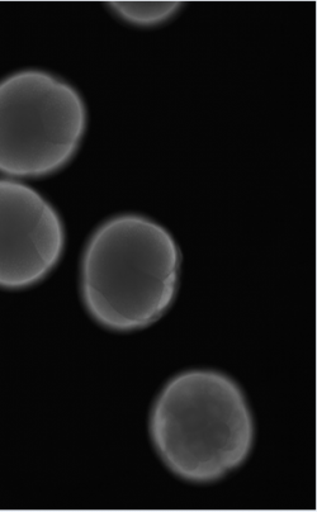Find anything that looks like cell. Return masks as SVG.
Segmentation results:
<instances>
[{
	"instance_id": "cell-4",
	"label": "cell",
	"mask_w": 317,
	"mask_h": 512,
	"mask_svg": "<svg viewBox=\"0 0 317 512\" xmlns=\"http://www.w3.org/2000/svg\"><path fill=\"white\" fill-rule=\"evenodd\" d=\"M59 213L35 189L0 179V288L35 286L63 255Z\"/></svg>"
},
{
	"instance_id": "cell-5",
	"label": "cell",
	"mask_w": 317,
	"mask_h": 512,
	"mask_svg": "<svg viewBox=\"0 0 317 512\" xmlns=\"http://www.w3.org/2000/svg\"><path fill=\"white\" fill-rule=\"evenodd\" d=\"M110 7L132 25L151 27L162 25L182 8L179 2H115Z\"/></svg>"
},
{
	"instance_id": "cell-1",
	"label": "cell",
	"mask_w": 317,
	"mask_h": 512,
	"mask_svg": "<svg viewBox=\"0 0 317 512\" xmlns=\"http://www.w3.org/2000/svg\"><path fill=\"white\" fill-rule=\"evenodd\" d=\"M179 274L181 251L165 227L144 216L113 217L84 250V305L107 329H145L172 306Z\"/></svg>"
},
{
	"instance_id": "cell-2",
	"label": "cell",
	"mask_w": 317,
	"mask_h": 512,
	"mask_svg": "<svg viewBox=\"0 0 317 512\" xmlns=\"http://www.w3.org/2000/svg\"><path fill=\"white\" fill-rule=\"evenodd\" d=\"M150 435L175 476L208 483L221 480L249 457L254 421L233 379L198 369L170 379L160 392Z\"/></svg>"
},
{
	"instance_id": "cell-3",
	"label": "cell",
	"mask_w": 317,
	"mask_h": 512,
	"mask_svg": "<svg viewBox=\"0 0 317 512\" xmlns=\"http://www.w3.org/2000/svg\"><path fill=\"white\" fill-rule=\"evenodd\" d=\"M87 109L72 85L49 73L21 71L0 82V173L40 178L77 154Z\"/></svg>"
}]
</instances>
